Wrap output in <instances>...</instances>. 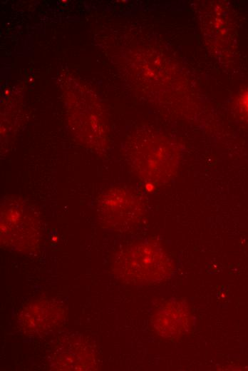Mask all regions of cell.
Wrapping results in <instances>:
<instances>
[{
	"instance_id": "6da1fadb",
	"label": "cell",
	"mask_w": 248,
	"mask_h": 371,
	"mask_svg": "<svg viewBox=\"0 0 248 371\" xmlns=\"http://www.w3.org/2000/svg\"><path fill=\"white\" fill-rule=\"evenodd\" d=\"M117 265L124 277L140 283L161 280L172 268V262L167 254L150 243H138L127 248L120 254Z\"/></svg>"
},
{
	"instance_id": "7a4b0ae2",
	"label": "cell",
	"mask_w": 248,
	"mask_h": 371,
	"mask_svg": "<svg viewBox=\"0 0 248 371\" xmlns=\"http://www.w3.org/2000/svg\"><path fill=\"white\" fill-rule=\"evenodd\" d=\"M63 320L64 311L61 305L52 300L41 299L25 306L18 322L26 334L40 335L57 328Z\"/></svg>"
},
{
	"instance_id": "3957f363",
	"label": "cell",
	"mask_w": 248,
	"mask_h": 371,
	"mask_svg": "<svg viewBox=\"0 0 248 371\" xmlns=\"http://www.w3.org/2000/svg\"><path fill=\"white\" fill-rule=\"evenodd\" d=\"M192 324V315L187 305L176 300L162 305L153 317L157 333L165 337H177L187 332Z\"/></svg>"
},
{
	"instance_id": "277c9868",
	"label": "cell",
	"mask_w": 248,
	"mask_h": 371,
	"mask_svg": "<svg viewBox=\"0 0 248 371\" xmlns=\"http://www.w3.org/2000/svg\"><path fill=\"white\" fill-rule=\"evenodd\" d=\"M53 357L58 370H88L94 363L93 354L88 345L75 339L59 347Z\"/></svg>"
},
{
	"instance_id": "5b68a950",
	"label": "cell",
	"mask_w": 248,
	"mask_h": 371,
	"mask_svg": "<svg viewBox=\"0 0 248 371\" xmlns=\"http://www.w3.org/2000/svg\"><path fill=\"white\" fill-rule=\"evenodd\" d=\"M106 203L112 220L120 226H128L134 223L142 212V204L135 194L125 189H116Z\"/></svg>"
},
{
	"instance_id": "8992f818",
	"label": "cell",
	"mask_w": 248,
	"mask_h": 371,
	"mask_svg": "<svg viewBox=\"0 0 248 371\" xmlns=\"http://www.w3.org/2000/svg\"><path fill=\"white\" fill-rule=\"evenodd\" d=\"M244 107V113H245L246 116L248 118V100L243 106Z\"/></svg>"
}]
</instances>
